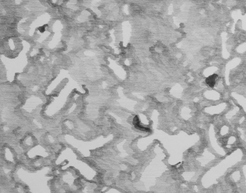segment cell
<instances>
[{
	"label": "cell",
	"instance_id": "cell-1",
	"mask_svg": "<svg viewBox=\"0 0 246 193\" xmlns=\"http://www.w3.org/2000/svg\"><path fill=\"white\" fill-rule=\"evenodd\" d=\"M218 78V76L216 74H214L206 78V84L211 88H214L215 85L216 81Z\"/></svg>",
	"mask_w": 246,
	"mask_h": 193
}]
</instances>
